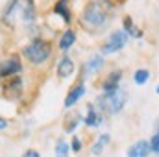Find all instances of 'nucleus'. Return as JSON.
Listing matches in <instances>:
<instances>
[{
  "instance_id": "1",
  "label": "nucleus",
  "mask_w": 159,
  "mask_h": 157,
  "mask_svg": "<svg viewBox=\"0 0 159 157\" xmlns=\"http://www.w3.org/2000/svg\"><path fill=\"white\" fill-rule=\"evenodd\" d=\"M107 22V13L98 2H89L81 13V26L89 30H102Z\"/></svg>"
},
{
  "instance_id": "2",
  "label": "nucleus",
  "mask_w": 159,
  "mask_h": 157,
  "mask_svg": "<svg viewBox=\"0 0 159 157\" xmlns=\"http://www.w3.org/2000/svg\"><path fill=\"white\" fill-rule=\"evenodd\" d=\"M126 100H128V92L124 89H117V91H111V92H106L98 98V107L109 115H117L124 109L126 105Z\"/></svg>"
},
{
  "instance_id": "3",
  "label": "nucleus",
  "mask_w": 159,
  "mask_h": 157,
  "mask_svg": "<svg viewBox=\"0 0 159 157\" xmlns=\"http://www.w3.org/2000/svg\"><path fill=\"white\" fill-rule=\"evenodd\" d=\"M24 57L34 63V65H43L50 56H52V44L44 39H34L28 46H24L22 50Z\"/></svg>"
},
{
  "instance_id": "4",
  "label": "nucleus",
  "mask_w": 159,
  "mask_h": 157,
  "mask_svg": "<svg viewBox=\"0 0 159 157\" xmlns=\"http://www.w3.org/2000/svg\"><path fill=\"white\" fill-rule=\"evenodd\" d=\"M0 92L6 100H19L20 94H22V79L11 76L0 85Z\"/></svg>"
},
{
  "instance_id": "5",
  "label": "nucleus",
  "mask_w": 159,
  "mask_h": 157,
  "mask_svg": "<svg viewBox=\"0 0 159 157\" xmlns=\"http://www.w3.org/2000/svg\"><path fill=\"white\" fill-rule=\"evenodd\" d=\"M128 43V34L126 32H113L111 37L107 39V43L102 46V56H109V54H115L124 48V44Z\"/></svg>"
},
{
  "instance_id": "6",
  "label": "nucleus",
  "mask_w": 159,
  "mask_h": 157,
  "mask_svg": "<svg viewBox=\"0 0 159 157\" xmlns=\"http://www.w3.org/2000/svg\"><path fill=\"white\" fill-rule=\"evenodd\" d=\"M20 70H22V65L17 56H11L0 63V78H11V76L19 74Z\"/></svg>"
},
{
  "instance_id": "7",
  "label": "nucleus",
  "mask_w": 159,
  "mask_h": 157,
  "mask_svg": "<svg viewBox=\"0 0 159 157\" xmlns=\"http://www.w3.org/2000/svg\"><path fill=\"white\" fill-rule=\"evenodd\" d=\"M150 150V142L148 141H137L133 146L128 148V157H148Z\"/></svg>"
},
{
  "instance_id": "8",
  "label": "nucleus",
  "mask_w": 159,
  "mask_h": 157,
  "mask_svg": "<svg viewBox=\"0 0 159 157\" xmlns=\"http://www.w3.org/2000/svg\"><path fill=\"white\" fill-rule=\"evenodd\" d=\"M83 94H85V85H83V83H78L76 87H72V89L69 91L67 98H65V107H72L80 98H83Z\"/></svg>"
},
{
  "instance_id": "9",
  "label": "nucleus",
  "mask_w": 159,
  "mask_h": 157,
  "mask_svg": "<svg viewBox=\"0 0 159 157\" xmlns=\"http://www.w3.org/2000/svg\"><path fill=\"white\" fill-rule=\"evenodd\" d=\"M54 13L61 15V19H63V22H65V24H70L72 15H70L69 0H57V2H56V6H54Z\"/></svg>"
},
{
  "instance_id": "10",
  "label": "nucleus",
  "mask_w": 159,
  "mask_h": 157,
  "mask_svg": "<svg viewBox=\"0 0 159 157\" xmlns=\"http://www.w3.org/2000/svg\"><path fill=\"white\" fill-rule=\"evenodd\" d=\"M120 78H122V72L120 70H115V72H111L107 78L102 81V89L106 91V92H111V91H117L120 85Z\"/></svg>"
},
{
  "instance_id": "11",
  "label": "nucleus",
  "mask_w": 159,
  "mask_h": 157,
  "mask_svg": "<svg viewBox=\"0 0 159 157\" xmlns=\"http://www.w3.org/2000/svg\"><path fill=\"white\" fill-rule=\"evenodd\" d=\"M72 72H74V63H72L70 57L65 56V57L59 61V65H57V76H59V78H69Z\"/></svg>"
},
{
  "instance_id": "12",
  "label": "nucleus",
  "mask_w": 159,
  "mask_h": 157,
  "mask_svg": "<svg viewBox=\"0 0 159 157\" xmlns=\"http://www.w3.org/2000/svg\"><path fill=\"white\" fill-rule=\"evenodd\" d=\"M35 15H37V11H35L34 0H24L22 2V20L32 22V20H35Z\"/></svg>"
},
{
  "instance_id": "13",
  "label": "nucleus",
  "mask_w": 159,
  "mask_h": 157,
  "mask_svg": "<svg viewBox=\"0 0 159 157\" xmlns=\"http://www.w3.org/2000/svg\"><path fill=\"white\" fill-rule=\"evenodd\" d=\"M74 41H76V34H74L72 30H67V32L61 35V39H59V48H61V50H69V48L74 44Z\"/></svg>"
},
{
  "instance_id": "14",
  "label": "nucleus",
  "mask_w": 159,
  "mask_h": 157,
  "mask_svg": "<svg viewBox=\"0 0 159 157\" xmlns=\"http://www.w3.org/2000/svg\"><path fill=\"white\" fill-rule=\"evenodd\" d=\"M102 65H104V57H102V56H94V57H91V59L87 61L85 72H87V74H93V72H96Z\"/></svg>"
},
{
  "instance_id": "15",
  "label": "nucleus",
  "mask_w": 159,
  "mask_h": 157,
  "mask_svg": "<svg viewBox=\"0 0 159 157\" xmlns=\"http://www.w3.org/2000/svg\"><path fill=\"white\" fill-rule=\"evenodd\" d=\"M87 126H91V128H94V126H98L100 122H102V118H100V115H98V111H94V107L89 104V113H87V117H85V120H83Z\"/></svg>"
},
{
  "instance_id": "16",
  "label": "nucleus",
  "mask_w": 159,
  "mask_h": 157,
  "mask_svg": "<svg viewBox=\"0 0 159 157\" xmlns=\"http://www.w3.org/2000/svg\"><path fill=\"white\" fill-rule=\"evenodd\" d=\"M124 30L128 32V35H133V37H143V32L135 28L131 17H124Z\"/></svg>"
},
{
  "instance_id": "17",
  "label": "nucleus",
  "mask_w": 159,
  "mask_h": 157,
  "mask_svg": "<svg viewBox=\"0 0 159 157\" xmlns=\"http://www.w3.org/2000/svg\"><path fill=\"white\" fill-rule=\"evenodd\" d=\"M107 142H109V135H102V137L98 139V142L91 148V152H93L94 155H100V154H102V150H104V146H106Z\"/></svg>"
},
{
  "instance_id": "18",
  "label": "nucleus",
  "mask_w": 159,
  "mask_h": 157,
  "mask_svg": "<svg viewBox=\"0 0 159 157\" xmlns=\"http://www.w3.org/2000/svg\"><path fill=\"white\" fill-rule=\"evenodd\" d=\"M148 78H150V72H148L146 69H139V70L135 72V76H133V79H135L137 85H144V83L148 81Z\"/></svg>"
},
{
  "instance_id": "19",
  "label": "nucleus",
  "mask_w": 159,
  "mask_h": 157,
  "mask_svg": "<svg viewBox=\"0 0 159 157\" xmlns=\"http://www.w3.org/2000/svg\"><path fill=\"white\" fill-rule=\"evenodd\" d=\"M150 150L156 152V154H159V131H156V135H154L152 141H150Z\"/></svg>"
},
{
  "instance_id": "20",
  "label": "nucleus",
  "mask_w": 159,
  "mask_h": 157,
  "mask_svg": "<svg viewBox=\"0 0 159 157\" xmlns=\"http://www.w3.org/2000/svg\"><path fill=\"white\" fill-rule=\"evenodd\" d=\"M22 157H41V154L39 152H35V150H26Z\"/></svg>"
},
{
  "instance_id": "21",
  "label": "nucleus",
  "mask_w": 159,
  "mask_h": 157,
  "mask_svg": "<svg viewBox=\"0 0 159 157\" xmlns=\"http://www.w3.org/2000/svg\"><path fill=\"white\" fill-rule=\"evenodd\" d=\"M72 150H74V152H80V150H81V142H80V139H72Z\"/></svg>"
},
{
  "instance_id": "22",
  "label": "nucleus",
  "mask_w": 159,
  "mask_h": 157,
  "mask_svg": "<svg viewBox=\"0 0 159 157\" xmlns=\"http://www.w3.org/2000/svg\"><path fill=\"white\" fill-rule=\"evenodd\" d=\"M6 128H7V120L0 117V131H2V129H6Z\"/></svg>"
},
{
  "instance_id": "23",
  "label": "nucleus",
  "mask_w": 159,
  "mask_h": 157,
  "mask_svg": "<svg viewBox=\"0 0 159 157\" xmlns=\"http://www.w3.org/2000/svg\"><path fill=\"white\" fill-rule=\"evenodd\" d=\"M56 157H69V154H57Z\"/></svg>"
},
{
  "instance_id": "24",
  "label": "nucleus",
  "mask_w": 159,
  "mask_h": 157,
  "mask_svg": "<svg viewBox=\"0 0 159 157\" xmlns=\"http://www.w3.org/2000/svg\"><path fill=\"white\" fill-rule=\"evenodd\" d=\"M156 128H157V131H159V120H157V122H156Z\"/></svg>"
},
{
  "instance_id": "25",
  "label": "nucleus",
  "mask_w": 159,
  "mask_h": 157,
  "mask_svg": "<svg viewBox=\"0 0 159 157\" xmlns=\"http://www.w3.org/2000/svg\"><path fill=\"white\" fill-rule=\"evenodd\" d=\"M156 91H157V94H159V87H157V89H156Z\"/></svg>"
}]
</instances>
